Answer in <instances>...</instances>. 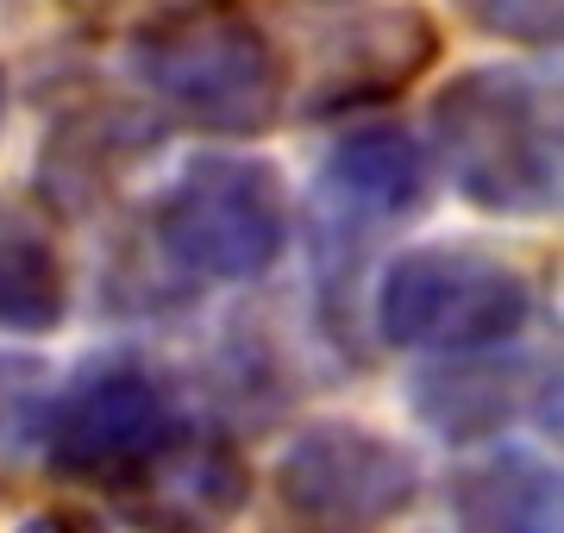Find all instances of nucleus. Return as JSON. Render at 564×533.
I'll return each instance as SVG.
<instances>
[{"label":"nucleus","mask_w":564,"mask_h":533,"mask_svg":"<svg viewBox=\"0 0 564 533\" xmlns=\"http://www.w3.org/2000/svg\"><path fill=\"white\" fill-rule=\"evenodd\" d=\"M20 533H95V527H88L82 514H32Z\"/></svg>","instance_id":"dca6fc26"},{"label":"nucleus","mask_w":564,"mask_h":533,"mask_svg":"<svg viewBox=\"0 0 564 533\" xmlns=\"http://www.w3.org/2000/svg\"><path fill=\"white\" fill-rule=\"evenodd\" d=\"M433 195L421 139H408L402 126H351L326 144L314 188H307V258H314V289L333 333L345 327V308L364 289V258L377 246V232L408 226Z\"/></svg>","instance_id":"7ed1b4c3"},{"label":"nucleus","mask_w":564,"mask_h":533,"mask_svg":"<svg viewBox=\"0 0 564 533\" xmlns=\"http://www.w3.org/2000/svg\"><path fill=\"white\" fill-rule=\"evenodd\" d=\"M151 239L195 283H258L289 246V183L270 157L202 151L163 183Z\"/></svg>","instance_id":"39448f33"},{"label":"nucleus","mask_w":564,"mask_h":533,"mask_svg":"<svg viewBox=\"0 0 564 533\" xmlns=\"http://www.w3.org/2000/svg\"><path fill=\"white\" fill-rule=\"evenodd\" d=\"M0 120H7V69H0Z\"/></svg>","instance_id":"f3484780"},{"label":"nucleus","mask_w":564,"mask_h":533,"mask_svg":"<svg viewBox=\"0 0 564 533\" xmlns=\"http://www.w3.org/2000/svg\"><path fill=\"white\" fill-rule=\"evenodd\" d=\"M433 57H440V25L426 20L414 0L370 7L351 25L326 32L307 113H345L358 101H383V95L414 83L421 69H433Z\"/></svg>","instance_id":"1a4fd4ad"},{"label":"nucleus","mask_w":564,"mask_h":533,"mask_svg":"<svg viewBox=\"0 0 564 533\" xmlns=\"http://www.w3.org/2000/svg\"><path fill=\"white\" fill-rule=\"evenodd\" d=\"M120 514L139 533H220L251 496V471L232 439L182 427L170 446L120 483Z\"/></svg>","instance_id":"6e6552de"},{"label":"nucleus","mask_w":564,"mask_h":533,"mask_svg":"<svg viewBox=\"0 0 564 533\" xmlns=\"http://www.w3.org/2000/svg\"><path fill=\"white\" fill-rule=\"evenodd\" d=\"M533 390H545V383H533L527 365H502L496 351H484V358H440V365L414 370L408 402L440 439L470 446V439L502 433Z\"/></svg>","instance_id":"9d476101"},{"label":"nucleus","mask_w":564,"mask_h":533,"mask_svg":"<svg viewBox=\"0 0 564 533\" xmlns=\"http://www.w3.org/2000/svg\"><path fill=\"white\" fill-rule=\"evenodd\" d=\"M452 7H458V20L470 32L527 44V51H545L564 32V0H452Z\"/></svg>","instance_id":"4468645a"},{"label":"nucleus","mask_w":564,"mask_h":533,"mask_svg":"<svg viewBox=\"0 0 564 533\" xmlns=\"http://www.w3.org/2000/svg\"><path fill=\"white\" fill-rule=\"evenodd\" d=\"M44 402H51V370L39 358H20V351H0V465L39 439Z\"/></svg>","instance_id":"2eb2a0df"},{"label":"nucleus","mask_w":564,"mask_h":533,"mask_svg":"<svg viewBox=\"0 0 564 533\" xmlns=\"http://www.w3.org/2000/svg\"><path fill=\"white\" fill-rule=\"evenodd\" d=\"M270 490L282 533H383L421 496V465L364 421H307L282 446Z\"/></svg>","instance_id":"423d86ee"},{"label":"nucleus","mask_w":564,"mask_h":533,"mask_svg":"<svg viewBox=\"0 0 564 533\" xmlns=\"http://www.w3.org/2000/svg\"><path fill=\"white\" fill-rule=\"evenodd\" d=\"M69 314V270H63L57 239L32 214L0 207V333H39L63 327Z\"/></svg>","instance_id":"f8f14e48"},{"label":"nucleus","mask_w":564,"mask_h":533,"mask_svg":"<svg viewBox=\"0 0 564 533\" xmlns=\"http://www.w3.org/2000/svg\"><path fill=\"white\" fill-rule=\"evenodd\" d=\"M426 132L458 202L496 220L558 207V95L514 63L458 69L426 107Z\"/></svg>","instance_id":"f257e3e1"},{"label":"nucleus","mask_w":564,"mask_h":533,"mask_svg":"<svg viewBox=\"0 0 564 533\" xmlns=\"http://www.w3.org/2000/svg\"><path fill=\"white\" fill-rule=\"evenodd\" d=\"M132 76L170 113L220 139L270 132L289 101V63L276 39L232 0H182L144 20L132 39Z\"/></svg>","instance_id":"f03ea898"},{"label":"nucleus","mask_w":564,"mask_h":533,"mask_svg":"<svg viewBox=\"0 0 564 533\" xmlns=\"http://www.w3.org/2000/svg\"><path fill=\"white\" fill-rule=\"evenodd\" d=\"M452 533H558V471L508 446L452 477Z\"/></svg>","instance_id":"9b49d317"},{"label":"nucleus","mask_w":564,"mask_h":533,"mask_svg":"<svg viewBox=\"0 0 564 533\" xmlns=\"http://www.w3.org/2000/svg\"><path fill=\"white\" fill-rule=\"evenodd\" d=\"M188 427L176 409V390L139 358H95L44 402L39 446L57 477L107 483L120 490L132 471H144L176 433Z\"/></svg>","instance_id":"0eeeda50"},{"label":"nucleus","mask_w":564,"mask_h":533,"mask_svg":"<svg viewBox=\"0 0 564 533\" xmlns=\"http://www.w3.org/2000/svg\"><path fill=\"white\" fill-rule=\"evenodd\" d=\"M144 144H151L144 120H132L126 107H95V113H82V120L57 126V139L44 144V183L57 188L63 202L101 195L107 170L132 164Z\"/></svg>","instance_id":"ddd939ff"},{"label":"nucleus","mask_w":564,"mask_h":533,"mask_svg":"<svg viewBox=\"0 0 564 533\" xmlns=\"http://www.w3.org/2000/svg\"><path fill=\"white\" fill-rule=\"evenodd\" d=\"M377 339L433 358H484L521 339L533 289L484 246H408L370 289Z\"/></svg>","instance_id":"20e7f679"}]
</instances>
